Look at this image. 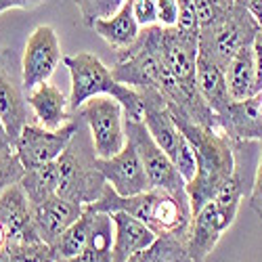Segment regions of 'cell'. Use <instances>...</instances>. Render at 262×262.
Listing matches in <instances>:
<instances>
[{
  "label": "cell",
  "mask_w": 262,
  "mask_h": 262,
  "mask_svg": "<svg viewBox=\"0 0 262 262\" xmlns=\"http://www.w3.org/2000/svg\"><path fill=\"white\" fill-rule=\"evenodd\" d=\"M93 216L95 214L91 210L84 208V214L53 244V250L59 260H72L84 254V248L89 244V235L93 229Z\"/></svg>",
  "instance_id": "cell-25"
},
{
  "label": "cell",
  "mask_w": 262,
  "mask_h": 262,
  "mask_svg": "<svg viewBox=\"0 0 262 262\" xmlns=\"http://www.w3.org/2000/svg\"><path fill=\"white\" fill-rule=\"evenodd\" d=\"M133 13L141 30L158 26V3L156 0H133Z\"/></svg>",
  "instance_id": "cell-31"
},
{
  "label": "cell",
  "mask_w": 262,
  "mask_h": 262,
  "mask_svg": "<svg viewBox=\"0 0 262 262\" xmlns=\"http://www.w3.org/2000/svg\"><path fill=\"white\" fill-rule=\"evenodd\" d=\"M246 193V177L242 164L235 160L233 177L216 193V198L208 202L198 214H193V221L187 233V254L193 262H204L212 250L218 246L221 237L235 223L239 206H242Z\"/></svg>",
  "instance_id": "cell-4"
},
{
  "label": "cell",
  "mask_w": 262,
  "mask_h": 262,
  "mask_svg": "<svg viewBox=\"0 0 262 262\" xmlns=\"http://www.w3.org/2000/svg\"><path fill=\"white\" fill-rule=\"evenodd\" d=\"M242 3L246 5V9L250 11V15L254 17V21L262 32V0H242Z\"/></svg>",
  "instance_id": "cell-36"
},
{
  "label": "cell",
  "mask_w": 262,
  "mask_h": 262,
  "mask_svg": "<svg viewBox=\"0 0 262 262\" xmlns=\"http://www.w3.org/2000/svg\"><path fill=\"white\" fill-rule=\"evenodd\" d=\"M198 89L216 116H221L233 101L227 89V72L202 53L198 55Z\"/></svg>",
  "instance_id": "cell-21"
},
{
  "label": "cell",
  "mask_w": 262,
  "mask_h": 262,
  "mask_svg": "<svg viewBox=\"0 0 262 262\" xmlns=\"http://www.w3.org/2000/svg\"><path fill=\"white\" fill-rule=\"evenodd\" d=\"M179 130L191 143L198 158V174L187 183V195L191 202V212L198 214L216 193L233 177L235 172V143L218 130L204 128L185 118H174Z\"/></svg>",
  "instance_id": "cell-1"
},
{
  "label": "cell",
  "mask_w": 262,
  "mask_h": 262,
  "mask_svg": "<svg viewBox=\"0 0 262 262\" xmlns=\"http://www.w3.org/2000/svg\"><path fill=\"white\" fill-rule=\"evenodd\" d=\"M7 248H9V233L3 227V223H0V250H7Z\"/></svg>",
  "instance_id": "cell-38"
},
{
  "label": "cell",
  "mask_w": 262,
  "mask_h": 262,
  "mask_svg": "<svg viewBox=\"0 0 262 262\" xmlns=\"http://www.w3.org/2000/svg\"><path fill=\"white\" fill-rule=\"evenodd\" d=\"M158 3V26L160 28H174L179 24L181 3L179 0H156Z\"/></svg>",
  "instance_id": "cell-32"
},
{
  "label": "cell",
  "mask_w": 262,
  "mask_h": 262,
  "mask_svg": "<svg viewBox=\"0 0 262 262\" xmlns=\"http://www.w3.org/2000/svg\"><path fill=\"white\" fill-rule=\"evenodd\" d=\"M74 133H76V114L70 124H65L59 130H49V128H42L36 122H30L17 137L15 151L21 164L26 166V170L38 168L42 164L55 162L65 151V147L70 145Z\"/></svg>",
  "instance_id": "cell-11"
},
{
  "label": "cell",
  "mask_w": 262,
  "mask_h": 262,
  "mask_svg": "<svg viewBox=\"0 0 262 262\" xmlns=\"http://www.w3.org/2000/svg\"><path fill=\"white\" fill-rule=\"evenodd\" d=\"M57 262H84L82 258H72V260H57Z\"/></svg>",
  "instance_id": "cell-40"
},
{
  "label": "cell",
  "mask_w": 262,
  "mask_h": 262,
  "mask_svg": "<svg viewBox=\"0 0 262 262\" xmlns=\"http://www.w3.org/2000/svg\"><path fill=\"white\" fill-rule=\"evenodd\" d=\"M0 149H15L13 147V141H11L9 133H7V128L3 124V120H0Z\"/></svg>",
  "instance_id": "cell-37"
},
{
  "label": "cell",
  "mask_w": 262,
  "mask_h": 262,
  "mask_svg": "<svg viewBox=\"0 0 262 262\" xmlns=\"http://www.w3.org/2000/svg\"><path fill=\"white\" fill-rule=\"evenodd\" d=\"M250 208L262 218V143H260V158L258 166L254 172V181H252V191H250Z\"/></svg>",
  "instance_id": "cell-33"
},
{
  "label": "cell",
  "mask_w": 262,
  "mask_h": 262,
  "mask_svg": "<svg viewBox=\"0 0 262 262\" xmlns=\"http://www.w3.org/2000/svg\"><path fill=\"white\" fill-rule=\"evenodd\" d=\"M11 262H57L53 246L45 242H28V244H11L9 248Z\"/></svg>",
  "instance_id": "cell-27"
},
{
  "label": "cell",
  "mask_w": 262,
  "mask_h": 262,
  "mask_svg": "<svg viewBox=\"0 0 262 262\" xmlns=\"http://www.w3.org/2000/svg\"><path fill=\"white\" fill-rule=\"evenodd\" d=\"M38 7L36 0H0V15L11 11V9H34Z\"/></svg>",
  "instance_id": "cell-35"
},
{
  "label": "cell",
  "mask_w": 262,
  "mask_h": 262,
  "mask_svg": "<svg viewBox=\"0 0 262 262\" xmlns=\"http://www.w3.org/2000/svg\"><path fill=\"white\" fill-rule=\"evenodd\" d=\"M76 114H80L91 130L95 154L99 160L114 158L126 147V114L122 105L107 95H99L86 101Z\"/></svg>",
  "instance_id": "cell-7"
},
{
  "label": "cell",
  "mask_w": 262,
  "mask_h": 262,
  "mask_svg": "<svg viewBox=\"0 0 262 262\" xmlns=\"http://www.w3.org/2000/svg\"><path fill=\"white\" fill-rule=\"evenodd\" d=\"M30 118L34 116L28 103L21 57L11 47H0V120L13 141V147L21 130L30 124Z\"/></svg>",
  "instance_id": "cell-8"
},
{
  "label": "cell",
  "mask_w": 262,
  "mask_h": 262,
  "mask_svg": "<svg viewBox=\"0 0 262 262\" xmlns=\"http://www.w3.org/2000/svg\"><path fill=\"white\" fill-rule=\"evenodd\" d=\"M26 174V166L21 164L15 149H0V195L11 185L19 183Z\"/></svg>",
  "instance_id": "cell-29"
},
{
  "label": "cell",
  "mask_w": 262,
  "mask_h": 262,
  "mask_svg": "<svg viewBox=\"0 0 262 262\" xmlns=\"http://www.w3.org/2000/svg\"><path fill=\"white\" fill-rule=\"evenodd\" d=\"M0 262H11V254H9V250H0Z\"/></svg>",
  "instance_id": "cell-39"
},
{
  "label": "cell",
  "mask_w": 262,
  "mask_h": 262,
  "mask_svg": "<svg viewBox=\"0 0 262 262\" xmlns=\"http://www.w3.org/2000/svg\"><path fill=\"white\" fill-rule=\"evenodd\" d=\"M128 262H193L187 254V237L164 235L145 252L137 254Z\"/></svg>",
  "instance_id": "cell-26"
},
{
  "label": "cell",
  "mask_w": 262,
  "mask_h": 262,
  "mask_svg": "<svg viewBox=\"0 0 262 262\" xmlns=\"http://www.w3.org/2000/svg\"><path fill=\"white\" fill-rule=\"evenodd\" d=\"M63 61L59 36L53 26H38L28 42L24 55H21V68H24V84L30 93L38 84H45L51 80L59 63Z\"/></svg>",
  "instance_id": "cell-12"
},
{
  "label": "cell",
  "mask_w": 262,
  "mask_h": 262,
  "mask_svg": "<svg viewBox=\"0 0 262 262\" xmlns=\"http://www.w3.org/2000/svg\"><path fill=\"white\" fill-rule=\"evenodd\" d=\"M21 187H24L28 200L34 206L42 204L45 200L53 198L59 191V166L57 160L49 162V164H42L38 168H28L24 179L19 181Z\"/></svg>",
  "instance_id": "cell-24"
},
{
  "label": "cell",
  "mask_w": 262,
  "mask_h": 262,
  "mask_svg": "<svg viewBox=\"0 0 262 262\" xmlns=\"http://www.w3.org/2000/svg\"><path fill=\"white\" fill-rule=\"evenodd\" d=\"M158 47L164 63L172 76L181 82L191 97H202L198 89V55H200V32L181 28L158 26Z\"/></svg>",
  "instance_id": "cell-9"
},
{
  "label": "cell",
  "mask_w": 262,
  "mask_h": 262,
  "mask_svg": "<svg viewBox=\"0 0 262 262\" xmlns=\"http://www.w3.org/2000/svg\"><path fill=\"white\" fill-rule=\"evenodd\" d=\"M63 65L70 72L72 91H70V109L76 114L78 109L93 97L107 95L114 97L126 114V120L143 122V99L137 89L122 84L114 78L112 70L93 53L63 55Z\"/></svg>",
  "instance_id": "cell-3"
},
{
  "label": "cell",
  "mask_w": 262,
  "mask_h": 262,
  "mask_svg": "<svg viewBox=\"0 0 262 262\" xmlns=\"http://www.w3.org/2000/svg\"><path fill=\"white\" fill-rule=\"evenodd\" d=\"M74 3H76L78 11H80L82 24L86 28H93V24L97 19L114 15L126 3V0H74Z\"/></svg>",
  "instance_id": "cell-28"
},
{
  "label": "cell",
  "mask_w": 262,
  "mask_h": 262,
  "mask_svg": "<svg viewBox=\"0 0 262 262\" xmlns=\"http://www.w3.org/2000/svg\"><path fill=\"white\" fill-rule=\"evenodd\" d=\"M28 103L32 109L34 122L40 124L42 128L59 130L74 120V114L70 109V99L51 82L38 84L36 89H32L28 93Z\"/></svg>",
  "instance_id": "cell-18"
},
{
  "label": "cell",
  "mask_w": 262,
  "mask_h": 262,
  "mask_svg": "<svg viewBox=\"0 0 262 262\" xmlns=\"http://www.w3.org/2000/svg\"><path fill=\"white\" fill-rule=\"evenodd\" d=\"M126 135H128V141L139 151L151 187L166 189L174 195H181V198H189L185 179L181 177L177 166H174L172 158L154 141V137L149 135L147 126L143 122L126 120Z\"/></svg>",
  "instance_id": "cell-10"
},
{
  "label": "cell",
  "mask_w": 262,
  "mask_h": 262,
  "mask_svg": "<svg viewBox=\"0 0 262 262\" xmlns=\"http://www.w3.org/2000/svg\"><path fill=\"white\" fill-rule=\"evenodd\" d=\"M0 223L9 233L11 244H28V242H42L34 229L32 204L21 187V183L11 185L0 195Z\"/></svg>",
  "instance_id": "cell-14"
},
{
  "label": "cell",
  "mask_w": 262,
  "mask_h": 262,
  "mask_svg": "<svg viewBox=\"0 0 262 262\" xmlns=\"http://www.w3.org/2000/svg\"><path fill=\"white\" fill-rule=\"evenodd\" d=\"M91 212H126L135 216L137 221L147 225L158 237L164 235H179L187 237L193 212H191V202L189 198H181L166 189H156L151 187L145 193L133 195V198H122L109 185H105L101 198L89 206H84Z\"/></svg>",
  "instance_id": "cell-2"
},
{
  "label": "cell",
  "mask_w": 262,
  "mask_h": 262,
  "mask_svg": "<svg viewBox=\"0 0 262 262\" xmlns=\"http://www.w3.org/2000/svg\"><path fill=\"white\" fill-rule=\"evenodd\" d=\"M97 154L91 130L84 118L76 114V133L65 147V151L57 158L59 166V195L65 200L89 206L101 198L105 189V179L97 166Z\"/></svg>",
  "instance_id": "cell-5"
},
{
  "label": "cell",
  "mask_w": 262,
  "mask_h": 262,
  "mask_svg": "<svg viewBox=\"0 0 262 262\" xmlns=\"http://www.w3.org/2000/svg\"><path fill=\"white\" fill-rule=\"evenodd\" d=\"M252 53H254V65H256V80H258V89L262 93V32L256 34L252 42Z\"/></svg>",
  "instance_id": "cell-34"
},
{
  "label": "cell",
  "mask_w": 262,
  "mask_h": 262,
  "mask_svg": "<svg viewBox=\"0 0 262 262\" xmlns=\"http://www.w3.org/2000/svg\"><path fill=\"white\" fill-rule=\"evenodd\" d=\"M97 166L103 174L105 183L118 195H122V198H133V195H139L151 189L141 156L130 141L114 158L97 160Z\"/></svg>",
  "instance_id": "cell-13"
},
{
  "label": "cell",
  "mask_w": 262,
  "mask_h": 262,
  "mask_svg": "<svg viewBox=\"0 0 262 262\" xmlns=\"http://www.w3.org/2000/svg\"><path fill=\"white\" fill-rule=\"evenodd\" d=\"M114 262H128L156 244L158 235L126 212H114Z\"/></svg>",
  "instance_id": "cell-19"
},
{
  "label": "cell",
  "mask_w": 262,
  "mask_h": 262,
  "mask_svg": "<svg viewBox=\"0 0 262 262\" xmlns=\"http://www.w3.org/2000/svg\"><path fill=\"white\" fill-rule=\"evenodd\" d=\"M89 244L80 256L84 262H114V218L105 212H93Z\"/></svg>",
  "instance_id": "cell-23"
},
{
  "label": "cell",
  "mask_w": 262,
  "mask_h": 262,
  "mask_svg": "<svg viewBox=\"0 0 262 262\" xmlns=\"http://www.w3.org/2000/svg\"><path fill=\"white\" fill-rule=\"evenodd\" d=\"M227 89L233 101H246L260 95L252 47H244L227 68Z\"/></svg>",
  "instance_id": "cell-22"
},
{
  "label": "cell",
  "mask_w": 262,
  "mask_h": 262,
  "mask_svg": "<svg viewBox=\"0 0 262 262\" xmlns=\"http://www.w3.org/2000/svg\"><path fill=\"white\" fill-rule=\"evenodd\" d=\"M91 30H95L116 53L133 47L141 34V26L133 13V0H126L114 15L97 19Z\"/></svg>",
  "instance_id": "cell-20"
},
{
  "label": "cell",
  "mask_w": 262,
  "mask_h": 262,
  "mask_svg": "<svg viewBox=\"0 0 262 262\" xmlns=\"http://www.w3.org/2000/svg\"><path fill=\"white\" fill-rule=\"evenodd\" d=\"M223 5H231V3H235V0H221Z\"/></svg>",
  "instance_id": "cell-41"
},
{
  "label": "cell",
  "mask_w": 262,
  "mask_h": 262,
  "mask_svg": "<svg viewBox=\"0 0 262 262\" xmlns=\"http://www.w3.org/2000/svg\"><path fill=\"white\" fill-rule=\"evenodd\" d=\"M218 120H221L223 133L233 143H262L260 95L246 101H231Z\"/></svg>",
  "instance_id": "cell-17"
},
{
  "label": "cell",
  "mask_w": 262,
  "mask_h": 262,
  "mask_svg": "<svg viewBox=\"0 0 262 262\" xmlns=\"http://www.w3.org/2000/svg\"><path fill=\"white\" fill-rule=\"evenodd\" d=\"M172 162L177 166V170L181 172V177L185 179V183H191L198 174V158H195V151L191 147V143L185 139V135L179 141V147L174 151Z\"/></svg>",
  "instance_id": "cell-30"
},
{
  "label": "cell",
  "mask_w": 262,
  "mask_h": 262,
  "mask_svg": "<svg viewBox=\"0 0 262 262\" xmlns=\"http://www.w3.org/2000/svg\"><path fill=\"white\" fill-rule=\"evenodd\" d=\"M258 32L260 28L246 5L242 0H235L216 24L200 30V53L227 72L231 59L244 47H252Z\"/></svg>",
  "instance_id": "cell-6"
},
{
  "label": "cell",
  "mask_w": 262,
  "mask_h": 262,
  "mask_svg": "<svg viewBox=\"0 0 262 262\" xmlns=\"http://www.w3.org/2000/svg\"><path fill=\"white\" fill-rule=\"evenodd\" d=\"M82 214H84L82 204L65 200L59 193L32 208L34 229H36L38 237L49 246H53Z\"/></svg>",
  "instance_id": "cell-15"
},
{
  "label": "cell",
  "mask_w": 262,
  "mask_h": 262,
  "mask_svg": "<svg viewBox=\"0 0 262 262\" xmlns=\"http://www.w3.org/2000/svg\"><path fill=\"white\" fill-rule=\"evenodd\" d=\"M143 99V124L147 126L154 141L172 158L179 147L183 133L179 130L166 99L156 89H137Z\"/></svg>",
  "instance_id": "cell-16"
},
{
  "label": "cell",
  "mask_w": 262,
  "mask_h": 262,
  "mask_svg": "<svg viewBox=\"0 0 262 262\" xmlns=\"http://www.w3.org/2000/svg\"><path fill=\"white\" fill-rule=\"evenodd\" d=\"M260 107H262V93H260Z\"/></svg>",
  "instance_id": "cell-43"
},
{
  "label": "cell",
  "mask_w": 262,
  "mask_h": 262,
  "mask_svg": "<svg viewBox=\"0 0 262 262\" xmlns=\"http://www.w3.org/2000/svg\"><path fill=\"white\" fill-rule=\"evenodd\" d=\"M36 3H38V5H42V3H47V0H36Z\"/></svg>",
  "instance_id": "cell-42"
}]
</instances>
